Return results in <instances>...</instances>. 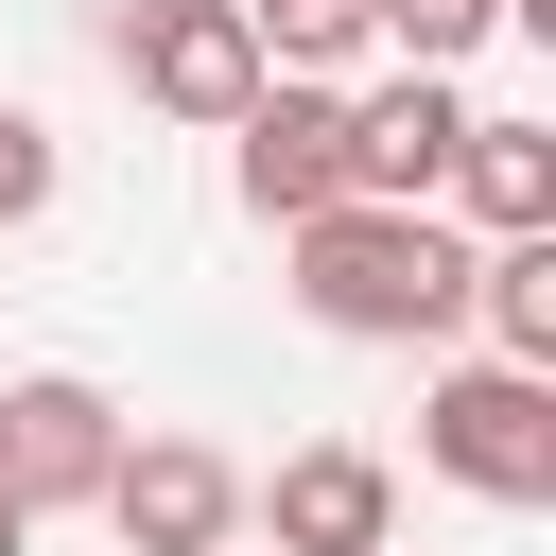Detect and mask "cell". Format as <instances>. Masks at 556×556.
<instances>
[{"label":"cell","instance_id":"cell-1","mask_svg":"<svg viewBox=\"0 0 556 556\" xmlns=\"http://www.w3.org/2000/svg\"><path fill=\"white\" fill-rule=\"evenodd\" d=\"M295 313L348 330V348H434V330H469V226L330 208V226H295Z\"/></svg>","mask_w":556,"mask_h":556},{"label":"cell","instance_id":"cell-2","mask_svg":"<svg viewBox=\"0 0 556 556\" xmlns=\"http://www.w3.org/2000/svg\"><path fill=\"white\" fill-rule=\"evenodd\" d=\"M417 469L469 486V504H556V382H521V365H452V382L417 400Z\"/></svg>","mask_w":556,"mask_h":556},{"label":"cell","instance_id":"cell-3","mask_svg":"<svg viewBox=\"0 0 556 556\" xmlns=\"http://www.w3.org/2000/svg\"><path fill=\"white\" fill-rule=\"evenodd\" d=\"M122 87L156 104V122H243L278 70H261V35H243V0H122Z\"/></svg>","mask_w":556,"mask_h":556},{"label":"cell","instance_id":"cell-4","mask_svg":"<svg viewBox=\"0 0 556 556\" xmlns=\"http://www.w3.org/2000/svg\"><path fill=\"white\" fill-rule=\"evenodd\" d=\"M104 469H122V400H104V382H70V365L0 382V504H17V521L104 504Z\"/></svg>","mask_w":556,"mask_h":556},{"label":"cell","instance_id":"cell-5","mask_svg":"<svg viewBox=\"0 0 556 556\" xmlns=\"http://www.w3.org/2000/svg\"><path fill=\"white\" fill-rule=\"evenodd\" d=\"M243 504H261V556H400V469L365 434L278 452V486H243Z\"/></svg>","mask_w":556,"mask_h":556},{"label":"cell","instance_id":"cell-6","mask_svg":"<svg viewBox=\"0 0 556 556\" xmlns=\"http://www.w3.org/2000/svg\"><path fill=\"white\" fill-rule=\"evenodd\" d=\"M226 139H243V156H226V174H243V208H261V226H278V243H295V226H330V208H348V87H261V104H243V122H226Z\"/></svg>","mask_w":556,"mask_h":556},{"label":"cell","instance_id":"cell-7","mask_svg":"<svg viewBox=\"0 0 556 556\" xmlns=\"http://www.w3.org/2000/svg\"><path fill=\"white\" fill-rule=\"evenodd\" d=\"M104 521H122V556H226V539H243V469H226L208 434H122Z\"/></svg>","mask_w":556,"mask_h":556},{"label":"cell","instance_id":"cell-8","mask_svg":"<svg viewBox=\"0 0 556 556\" xmlns=\"http://www.w3.org/2000/svg\"><path fill=\"white\" fill-rule=\"evenodd\" d=\"M452 139H469V87H434V70L365 87L348 104V208H434L452 191Z\"/></svg>","mask_w":556,"mask_h":556},{"label":"cell","instance_id":"cell-9","mask_svg":"<svg viewBox=\"0 0 556 556\" xmlns=\"http://www.w3.org/2000/svg\"><path fill=\"white\" fill-rule=\"evenodd\" d=\"M452 208H469L486 243H539V226H556V122H486V104H469V139H452Z\"/></svg>","mask_w":556,"mask_h":556},{"label":"cell","instance_id":"cell-10","mask_svg":"<svg viewBox=\"0 0 556 556\" xmlns=\"http://www.w3.org/2000/svg\"><path fill=\"white\" fill-rule=\"evenodd\" d=\"M469 313H486V365L556 382V226L539 243H469Z\"/></svg>","mask_w":556,"mask_h":556},{"label":"cell","instance_id":"cell-11","mask_svg":"<svg viewBox=\"0 0 556 556\" xmlns=\"http://www.w3.org/2000/svg\"><path fill=\"white\" fill-rule=\"evenodd\" d=\"M243 35H261L278 87H330V70L365 52V0H243Z\"/></svg>","mask_w":556,"mask_h":556},{"label":"cell","instance_id":"cell-12","mask_svg":"<svg viewBox=\"0 0 556 556\" xmlns=\"http://www.w3.org/2000/svg\"><path fill=\"white\" fill-rule=\"evenodd\" d=\"M365 35H400V70H434V87H452V70L504 35V0H365Z\"/></svg>","mask_w":556,"mask_h":556},{"label":"cell","instance_id":"cell-13","mask_svg":"<svg viewBox=\"0 0 556 556\" xmlns=\"http://www.w3.org/2000/svg\"><path fill=\"white\" fill-rule=\"evenodd\" d=\"M35 208H52V122L0 104V226H35Z\"/></svg>","mask_w":556,"mask_h":556},{"label":"cell","instance_id":"cell-14","mask_svg":"<svg viewBox=\"0 0 556 556\" xmlns=\"http://www.w3.org/2000/svg\"><path fill=\"white\" fill-rule=\"evenodd\" d=\"M17 539H35V521H17V504H0V556H17Z\"/></svg>","mask_w":556,"mask_h":556},{"label":"cell","instance_id":"cell-15","mask_svg":"<svg viewBox=\"0 0 556 556\" xmlns=\"http://www.w3.org/2000/svg\"><path fill=\"white\" fill-rule=\"evenodd\" d=\"M226 556H243V539H226Z\"/></svg>","mask_w":556,"mask_h":556}]
</instances>
